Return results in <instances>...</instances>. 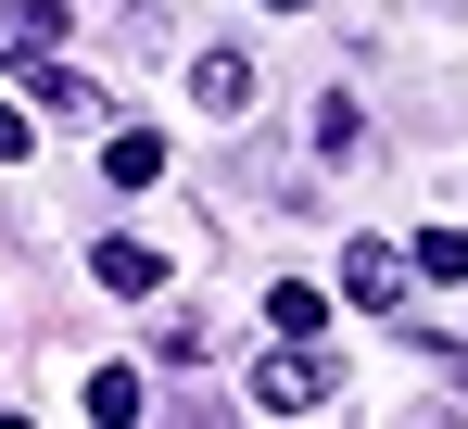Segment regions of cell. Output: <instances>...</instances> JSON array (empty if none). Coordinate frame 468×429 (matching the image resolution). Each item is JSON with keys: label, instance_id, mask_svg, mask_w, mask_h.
I'll use <instances>...</instances> for the list:
<instances>
[{"label": "cell", "instance_id": "7a4b0ae2", "mask_svg": "<svg viewBox=\"0 0 468 429\" xmlns=\"http://www.w3.org/2000/svg\"><path fill=\"white\" fill-rule=\"evenodd\" d=\"M405 278H418V253H392V240H355V253H342V303H367V316H392Z\"/></svg>", "mask_w": 468, "mask_h": 429}, {"label": "cell", "instance_id": "ba28073f", "mask_svg": "<svg viewBox=\"0 0 468 429\" xmlns=\"http://www.w3.org/2000/svg\"><path fill=\"white\" fill-rule=\"evenodd\" d=\"M266 329H279V341H316V329H329V290L279 278V290H266Z\"/></svg>", "mask_w": 468, "mask_h": 429}, {"label": "cell", "instance_id": "9c48e42d", "mask_svg": "<svg viewBox=\"0 0 468 429\" xmlns=\"http://www.w3.org/2000/svg\"><path fill=\"white\" fill-rule=\"evenodd\" d=\"M77 404H89V417H140V379H127V366H89Z\"/></svg>", "mask_w": 468, "mask_h": 429}, {"label": "cell", "instance_id": "30bf717a", "mask_svg": "<svg viewBox=\"0 0 468 429\" xmlns=\"http://www.w3.org/2000/svg\"><path fill=\"white\" fill-rule=\"evenodd\" d=\"M405 253H418V278H468V227H418Z\"/></svg>", "mask_w": 468, "mask_h": 429}, {"label": "cell", "instance_id": "8fae6325", "mask_svg": "<svg viewBox=\"0 0 468 429\" xmlns=\"http://www.w3.org/2000/svg\"><path fill=\"white\" fill-rule=\"evenodd\" d=\"M0 164H26V101H0Z\"/></svg>", "mask_w": 468, "mask_h": 429}, {"label": "cell", "instance_id": "5b68a950", "mask_svg": "<svg viewBox=\"0 0 468 429\" xmlns=\"http://www.w3.org/2000/svg\"><path fill=\"white\" fill-rule=\"evenodd\" d=\"M190 101H203V114H240V101H253V64H240L229 38H216V51L190 64Z\"/></svg>", "mask_w": 468, "mask_h": 429}, {"label": "cell", "instance_id": "277c9868", "mask_svg": "<svg viewBox=\"0 0 468 429\" xmlns=\"http://www.w3.org/2000/svg\"><path fill=\"white\" fill-rule=\"evenodd\" d=\"M0 51H13V64H51V51H64V0H13V13H0Z\"/></svg>", "mask_w": 468, "mask_h": 429}, {"label": "cell", "instance_id": "8992f818", "mask_svg": "<svg viewBox=\"0 0 468 429\" xmlns=\"http://www.w3.org/2000/svg\"><path fill=\"white\" fill-rule=\"evenodd\" d=\"M101 177H114V190H153V177H165V140H153V127H114V140H101Z\"/></svg>", "mask_w": 468, "mask_h": 429}, {"label": "cell", "instance_id": "52a82bcc", "mask_svg": "<svg viewBox=\"0 0 468 429\" xmlns=\"http://www.w3.org/2000/svg\"><path fill=\"white\" fill-rule=\"evenodd\" d=\"M26 89H38V114H77V127L101 114V89H89V76L64 64V51H51V64H26Z\"/></svg>", "mask_w": 468, "mask_h": 429}, {"label": "cell", "instance_id": "3957f363", "mask_svg": "<svg viewBox=\"0 0 468 429\" xmlns=\"http://www.w3.org/2000/svg\"><path fill=\"white\" fill-rule=\"evenodd\" d=\"M89 278L114 290V303H140V290H165V253L153 240H89Z\"/></svg>", "mask_w": 468, "mask_h": 429}, {"label": "cell", "instance_id": "6da1fadb", "mask_svg": "<svg viewBox=\"0 0 468 429\" xmlns=\"http://www.w3.org/2000/svg\"><path fill=\"white\" fill-rule=\"evenodd\" d=\"M329 392H342V366L316 354V341H279V354L253 366V404H266V417H316Z\"/></svg>", "mask_w": 468, "mask_h": 429}]
</instances>
